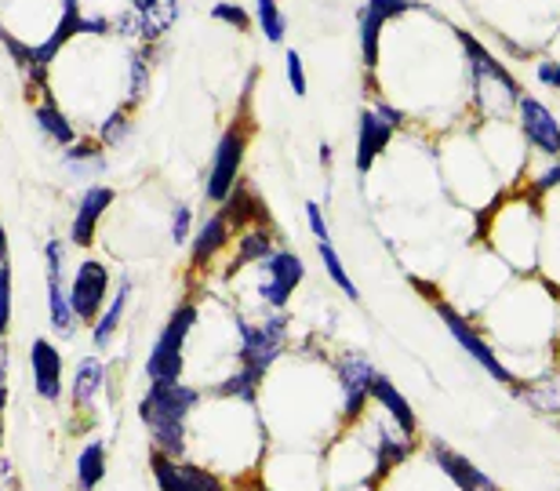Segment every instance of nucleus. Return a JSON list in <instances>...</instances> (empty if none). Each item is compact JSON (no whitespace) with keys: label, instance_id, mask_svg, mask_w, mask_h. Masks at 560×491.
Returning a JSON list of instances; mask_svg holds the SVG:
<instances>
[{"label":"nucleus","instance_id":"f257e3e1","mask_svg":"<svg viewBox=\"0 0 560 491\" xmlns=\"http://www.w3.org/2000/svg\"><path fill=\"white\" fill-rule=\"evenodd\" d=\"M208 394L194 383H153L139 397L136 416L142 422L150 452L167 459H189V422L200 411Z\"/></svg>","mask_w":560,"mask_h":491},{"label":"nucleus","instance_id":"f03ea898","mask_svg":"<svg viewBox=\"0 0 560 491\" xmlns=\"http://www.w3.org/2000/svg\"><path fill=\"white\" fill-rule=\"evenodd\" d=\"M411 281V288L422 295V299H430L433 303V314L441 317V325H444V331L452 335L455 339V346L463 350L469 361H474L480 372H485L491 383H499V386H506V389H513L521 383V375H517V367H510L506 361L499 356V350H495V342L488 339L485 331H480L474 320H469L463 309H458L452 299H444L441 292H436V284H430V281H422V277H416L411 273L408 277Z\"/></svg>","mask_w":560,"mask_h":491},{"label":"nucleus","instance_id":"7ed1b4c3","mask_svg":"<svg viewBox=\"0 0 560 491\" xmlns=\"http://www.w3.org/2000/svg\"><path fill=\"white\" fill-rule=\"evenodd\" d=\"M455 40L463 44V55H466V66H469V84H474V98L485 114H510L517 109L524 87L521 81L513 77L506 66L499 62V55H491L485 48V40H477L469 30H455Z\"/></svg>","mask_w":560,"mask_h":491},{"label":"nucleus","instance_id":"20e7f679","mask_svg":"<svg viewBox=\"0 0 560 491\" xmlns=\"http://www.w3.org/2000/svg\"><path fill=\"white\" fill-rule=\"evenodd\" d=\"M200 320V306L194 299H186V303H178L172 309V317L164 320L161 335H156V342L150 346V353H145V364H142V375L145 383H186V342L189 335H194Z\"/></svg>","mask_w":560,"mask_h":491},{"label":"nucleus","instance_id":"39448f33","mask_svg":"<svg viewBox=\"0 0 560 491\" xmlns=\"http://www.w3.org/2000/svg\"><path fill=\"white\" fill-rule=\"evenodd\" d=\"M248 142H252V120H248V87H244L241 98V114L233 117V125L222 128V136L215 142V153H211L208 175H205V200L208 204H222L233 186L241 183L244 172V157H248Z\"/></svg>","mask_w":560,"mask_h":491},{"label":"nucleus","instance_id":"423d86ee","mask_svg":"<svg viewBox=\"0 0 560 491\" xmlns=\"http://www.w3.org/2000/svg\"><path fill=\"white\" fill-rule=\"evenodd\" d=\"M331 378L335 389H339V433H346L372 411V386L378 378V367L364 350H342L331 361Z\"/></svg>","mask_w":560,"mask_h":491},{"label":"nucleus","instance_id":"0eeeda50","mask_svg":"<svg viewBox=\"0 0 560 491\" xmlns=\"http://www.w3.org/2000/svg\"><path fill=\"white\" fill-rule=\"evenodd\" d=\"M233 328H237V364L244 367L270 375L280 364V356L288 353V314H266V320H259V325L244 314H233Z\"/></svg>","mask_w":560,"mask_h":491},{"label":"nucleus","instance_id":"6e6552de","mask_svg":"<svg viewBox=\"0 0 560 491\" xmlns=\"http://www.w3.org/2000/svg\"><path fill=\"white\" fill-rule=\"evenodd\" d=\"M397 128H405V114H400L397 106L375 103L361 109V117H357V147H353V167H357L361 186L368 183V175H372L375 161L389 150Z\"/></svg>","mask_w":560,"mask_h":491},{"label":"nucleus","instance_id":"1a4fd4ad","mask_svg":"<svg viewBox=\"0 0 560 491\" xmlns=\"http://www.w3.org/2000/svg\"><path fill=\"white\" fill-rule=\"evenodd\" d=\"M306 281V262L299 259L291 248H273L259 262V303L270 314H288V303L295 299V292Z\"/></svg>","mask_w":560,"mask_h":491},{"label":"nucleus","instance_id":"9d476101","mask_svg":"<svg viewBox=\"0 0 560 491\" xmlns=\"http://www.w3.org/2000/svg\"><path fill=\"white\" fill-rule=\"evenodd\" d=\"M66 292H70L77 325L92 328L98 314L109 306V299H114V273H109V266L103 259H81Z\"/></svg>","mask_w":560,"mask_h":491},{"label":"nucleus","instance_id":"9b49d317","mask_svg":"<svg viewBox=\"0 0 560 491\" xmlns=\"http://www.w3.org/2000/svg\"><path fill=\"white\" fill-rule=\"evenodd\" d=\"M150 477L156 491H233V484L211 466L197 459H167L161 452H150Z\"/></svg>","mask_w":560,"mask_h":491},{"label":"nucleus","instance_id":"f8f14e48","mask_svg":"<svg viewBox=\"0 0 560 491\" xmlns=\"http://www.w3.org/2000/svg\"><path fill=\"white\" fill-rule=\"evenodd\" d=\"M422 448H425V459L433 463V470L441 474L455 491H502L466 452H458L455 444H447L444 437L422 441Z\"/></svg>","mask_w":560,"mask_h":491},{"label":"nucleus","instance_id":"ddd939ff","mask_svg":"<svg viewBox=\"0 0 560 491\" xmlns=\"http://www.w3.org/2000/svg\"><path fill=\"white\" fill-rule=\"evenodd\" d=\"M517 131L521 139L528 142L535 153H542V157L557 161L560 157V120L550 106L542 103V98H535L524 92L521 103H517Z\"/></svg>","mask_w":560,"mask_h":491},{"label":"nucleus","instance_id":"4468645a","mask_svg":"<svg viewBox=\"0 0 560 491\" xmlns=\"http://www.w3.org/2000/svg\"><path fill=\"white\" fill-rule=\"evenodd\" d=\"M30 375H33V394L44 405H59L66 397V361L62 350L51 339H33L30 342Z\"/></svg>","mask_w":560,"mask_h":491},{"label":"nucleus","instance_id":"2eb2a0df","mask_svg":"<svg viewBox=\"0 0 560 491\" xmlns=\"http://www.w3.org/2000/svg\"><path fill=\"white\" fill-rule=\"evenodd\" d=\"M114 200H117L114 186H106V183L88 186L81 194V200H77V211H73L70 237H66V244H73V248H92L98 222H103L106 211L114 208Z\"/></svg>","mask_w":560,"mask_h":491},{"label":"nucleus","instance_id":"dca6fc26","mask_svg":"<svg viewBox=\"0 0 560 491\" xmlns=\"http://www.w3.org/2000/svg\"><path fill=\"white\" fill-rule=\"evenodd\" d=\"M372 408L383 411V416H386L389 422H394V426H397L400 433H405V437L422 441V422H419L416 405H411L405 389H400L386 372H378L375 386H372Z\"/></svg>","mask_w":560,"mask_h":491},{"label":"nucleus","instance_id":"f3484780","mask_svg":"<svg viewBox=\"0 0 560 491\" xmlns=\"http://www.w3.org/2000/svg\"><path fill=\"white\" fill-rule=\"evenodd\" d=\"M222 219L230 222L233 233H244V230H259V226H273V215L266 208V200L259 197V189L252 183H237L233 194L219 204Z\"/></svg>","mask_w":560,"mask_h":491},{"label":"nucleus","instance_id":"a211bd4d","mask_svg":"<svg viewBox=\"0 0 560 491\" xmlns=\"http://www.w3.org/2000/svg\"><path fill=\"white\" fill-rule=\"evenodd\" d=\"M109 383V364L103 361L98 353H88L81 356V361L73 364V375L66 378V394H70V405L73 411H92L95 408V400L98 394L106 389Z\"/></svg>","mask_w":560,"mask_h":491},{"label":"nucleus","instance_id":"6ab92c4d","mask_svg":"<svg viewBox=\"0 0 560 491\" xmlns=\"http://www.w3.org/2000/svg\"><path fill=\"white\" fill-rule=\"evenodd\" d=\"M233 237H237V233L230 230V222L222 219V211H211V215L194 230V237H189V270H205V266H211L230 248Z\"/></svg>","mask_w":560,"mask_h":491},{"label":"nucleus","instance_id":"aec40b11","mask_svg":"<svg viewBox=\"0 0 560 491\" xmlns=\"http://www.w3.org/2000/svg\"><path fill=\"white\" fill-rule=\"evenodd\" d=\"M266 372H255V367H244L237 364L233 372L222 378V383L208 386L205 394L211 400H237V405H248V408H259L262 405V386H266Z\"/></svg>","mask_w":560,"mask_h":491},{"label":"nucleus","instance_id":"412c9836","mask_svg":"<svg viewBox=\"0 0 560 491\" xmlns=\"http://www.w3.org/2000/svg\"><path fill=\"white\" fill-rule=\"evenodd\" d=\"M131 277H120L117 288H114V299H109V306L98 314V320L92 325V350L95 353H106L109 346H114L120 325H125V314H128V303H131Z\"/></svg>","mask_w":560,"mask_h":491},{"label":"nucleus","instance_id":"4be33fe9","mask_svg":"<svg viewBox=\"0 0 560 491\" xmlns=\"http://www.w3.org/2000/svg\"><path fill=\"white\" fill-rule=\"evenodd\" d=\"M106 474H109V444L103 437H92L73 459V484L77 491H98L106 484Z\"/></svg>","mask_w":560,"mask_h":491},{"label":"nucleus","instance_id":"5701e85b","mask_svg":"<svg viewBox=\"0 0 560 491\" xmlns=\"http://www.w3.org/2000/svg\"><path fill=\"white\" fill-rule=\"evenodd\" d=\"M77 33H84V15H81V4L77 0H62V15H59V26L51 30V37L37 44L33 48V62L37 66H51L55 55H59L66 44H70V37H77Z\"/></svg>","mask_w":560,"mask_h":491},{"label":"nucleus","instance_id":"b1692460","mask_svg":"<svg viewBox=\"0 0 560 491\" xmlns=\"http://www.w3.org/2000/svg\"><path fill=\"white\" fill-rule=\"evenodd\" d=\"M33 125H37V131L48 142H55L59 150H66V147H73L77 142V128H73V120L62 114L59 109V103L51 98V92L48 95H40V103L33 106Z\"/></svg>","mask_w":560,"mask_h":491},{"label":"nucleus","instance_id":"393cba45","mask_svg":"<svg viewBox=\"0 0 560 491\" xmlns=\"http://www.w3.org/2000/svg\"><path fill=\"white\" fill-rule=\"evenodd\" d=\"M178 19V0H136V33L145 40H161Z\"/></svg>","mask_w":560,"mask_h":491},{"label":"nucleus","instance_id":"a878e982","mask_svg":"<svg viewBox=\"0 0 560 491\" xmlns=\"http://www.w3.org/2000/svg\"><path fill=\"white\" fill-rule=\"evenodd\" d=\"M62 167L70 178H95L106 172V150L98 147V139H77L62 150Z\"/></svg>","mask_w":560,"mask_h":491},{"label":"nucleus","instance_id":"bb28decb","mask_svg":"<svg viewBox=\"0 0 560 491\" xmlns=\"http://www.w3.org/2000/svg\"><path fill=\"white\" fill-rule=\"evenodd\" d=\"M66 277H48V325L59 339H73L77 335V317H73V306H70V292H66Z\"/></svg>","mask_w":560,"mask_h":491},{"label":"nucleus","instance_id":"cd10ccee","mask_svg":"<svg viewBox=\"0 0 560 491\" xmlns=\"http://www.w3.org/2000/svg\"><path fill=\"white\" fill-rule=\"evenodd\" d=\"M273 248H277L273 226H259V230H244V233H237V252H233L230 273L244 270V266H259Z\"/></svg>","mask_w":560,"mask_h":491},{"label":"nucleus","instance_id":"c85d7f7f","mask_svg":"<svg viewBox=\"0 0 560 491\" xmlns=\"http://www.w3.org/2000/svg\"><path fill=\"white\" fill-rule=\"evenodd\" d=\"M383 26H386V19L378 15V11L372 8L357 11V40H361L364 70H375L378 59H383Z\"/></svg>","mask_w":560,"mask_h":491},{"label":"nucleus","instance_id":"c756f323","mask_svg":"<svg viewBox=\"0 0 560 491\" xmlns=\"http://www.w3.org/2000/svg\"><path fill=\"white\" fill-rule=\"evenodd\" d=\"M317 259L324 266V273H328V281L339 288V292L350 299V303H361V288L353 284V277H350V270H346L342 255H339V248H335L331 241H320L317 244Z\"/></svg>","mask_w":560,"mask_h":491},{"label":"nucleus","instance_id":"7c9ffc66","mask_svg":"<svg viewBox=\"0 0 560 491\" xmlns=\"http://www.w3.org/2000/svg\"><path fill=\"white\" fill-rule=\"evenodd\" d=\"M150 77H153V51L136 48L128 55V103L131 106L150 92Z\"/></svg>","mask_w":560,"mask_h":491},{"label":"nucleus","instance_id":"2f4dec72","mask_svg":"<svg viewBox=\"0 0 560 491\" xmlns=\"http://www.w3.org/2000/svg\"><path fill=\"white\" fill-rule=\"evenodd\" d=\"M131 128H136V120H131V103L109 109V114L103 117V125H98V147H120V142H128Z\"/></svg>","mask_w":560,"mask_h":491},{"label":"nucleus","instance_id":"473e14b6","mask_svg":"<svg viewBox=\"0 0 560 491\" xmlns=\"http://www.w3.org/2000/svg\"><path fill=\"white\" fill-rule=\"evenodd\" d=\"M255 19H259V26L270 44H280L288 37V19H284V11H280V0H259V4H255Z\"/></svg>","mask_w":560,"mask_h":491},{"label":"nucleus","instance_id":"72a5a7b5","mask_svg":"<svg viewBox=\"0 0 560 491\" xmlns=\"http://www.w3.org/2000/svg\"><path fill=\"white\" fill-rule=\"evenodd\" d=\"M553 189H560V157H557L550 167H546V172L535 175L532 183L521 189V197H524V200H535V204H542V197H546V194H553Z\"/></svg>","mask_w":560,"mask_h":491},{"label":"nucleus","instance_id":"f704fd0d","mask_svg":"<svg viewBox=\"0 0 560 491\" xmlns=\"http://www.w3.org/2000/svg\"><path fill=\"white\" fill-rule=\"evenodd\" d=\"M11 314H15V292H11V262H0V342L11 331Z\"/></svg>","mask_w":560,"mask_h":491},{"label":"nucleus","instance_id":"c9c22d12","mask_svg":"<svg viewBox=\"0 0 560 491\" xmlns=\"http://www.w3.org/2000/svg\"><path fill=\"white\" fill-rule=\"evenodd\" d=\"M211 19L215 22H226V26L248 33L252 30V15L244 11L241 4H230V0H219V4H211Z\"/></svg>","mask_w":560,"mask_h":491},{"label":"nucleus","instance_id":"e433bc0d","mask_svg":"<svg viewBox=\"0 0 560 491\" xmlns=\"http://www.w3.org/2000/svg\"><path fill=\"white\" fill-rule=\"evenodd\" d=\"M172 241L175 244H186L189 237H194V208L186 204V200H178V204L172 208Z\"/></svg>","mask_w":560,"mask_h":491},{"label":"nucleus","instance_id":"4c0bfd02","mask_svg":"<svg viewBox=\"0 0 560 491\" xmlns=\"http://www.w3.org/2000/svg\"><path fill=\"white\" fill-rule=\"evenodd\" d=\"M364 8L378 11L386 22H394V19L408 15V11H416V8H425V4H419V0H364Z\"/></svg>","mask_w":560,"mask_h":491},{"label":"nucleus","instance_id":"58836bf2","mask_svg":"<svg viewBox=\"0 0 560 491\" xmlns=\"http://www.w3.org/2000/svg\"><path fill=\"white\" fill-rule=\"evenodd\" d=\"M284 70H288V84H291V92H295L299 98H306L310 81H306V66H302V55H299V51H288Z\"/></svg>","mask_w":560,"mask_h":491},{"label":"nucleus","instance_id":"ea45409f","mask_svg":"<svg viewBox=\"0 0 560 491\" xmlns=\"http://www.w3.org/2000/svg\"><path fill=\"white\" fill-rule=\"evenodd\" d=\"M306 222H310V233L320 241H331V230H328V215H324L320 200H306Z\"/></svg>","mask_w":560,"mask_h":491},{"label":"nucleus","instance_id":"a19ab883","mask_svg":"<svg viewBox=\"0 0 560 491\" xmlns=\"http://www.w3.org/2000/svg\"><path fill=\"white\" fill-rule=\"evenodd\" d=\"M535 77H539L542 87L560 92V59H542L539 66H535Z\"/></svg>","mask_w":560,"mask_h":491},{"label":"nucleus","instance_id":"79ce46f5","mask_svg":"<svg viewBox=\"0 0 560 491\" xmlns=\"http://www.w3.org/2000/svg\"><path fill=\"white\" fill-rule=\"evenodd\" d=\"M8 378H11V350L8 342H0V389H8Z\"/></svg>","mask_w":560,"mask_h":491},{"label":"nucleus","instance_id":"37998d69","mask_svg":"<svg viewBox=\"0 0 560 491\" xmlns=\"http://www.w3.org/2000/svg\"><path fill=\"white\" fill-rule=\"evenodd\" d=\"M317 157H320V167H324V172H328V167H331V161H335V150H331V142H320Z\"/></svg>","mask_w":560,"mask_h":491},{"label":"nucleus","instance_id":"c03bdc74","mask_svg":"<svg viewBox=\"0 0 560 491\" xmlns=\"http://www.w3.org/2000/svg\"><path fill=\"white\" fill-rule=\"evenodd\" d=\"M8 259H11V241H8L4 222H0V262H8Z\"/></svg>","mask_w":560,"mask_h":491},{"label":"nucleus","instance_id":"a18cd8bd","mask_svg":"<svg viewBox=\"0 0 560 491\" xmlns=\"http://www.w3.org/2000/svg\"><path fill=\"white\" fill-rule=\"evenodd\" d=\"M8 411V389H0V416Z\"/></svg>","mask_w":560,"mask_h":491},{"label":"nucleus","instance_id":"49530a36","mask_svg":"<svg viewBox=\"0 0 560 491\" xmlns=\"http://www.w3.org/2000/svg\"><path fill=\"white\" fill-rule=\"evenodd\" d=\"M0 448H4V416H0Z\"/></svg>","mask_w":560,"mask_h":491},{"label":"nucleus","instance_id":"de8ad7c7","mask_svg":"<svg viewBox=\"0 0 560 491\" xmlns=\"http://www.w3.org/2000/svg\"><path fill=\"white\" fill-rule=\"evenodd\" d=\"M0 491H4V488H0Z\"/></svg>","mask_w":560,"mask_h":491}]
</instances>
